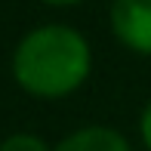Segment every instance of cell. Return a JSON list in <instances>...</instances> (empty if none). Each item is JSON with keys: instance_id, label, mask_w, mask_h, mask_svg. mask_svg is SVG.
I'll return each mask as SVG.
<instances>
[{"instance_id": "1", "label": "cell", "mask_w": 151, "mask_h": 151, "mask_svg": "<svg viewBox=\"0 0 151 151\" xmlns=\"http://www.w3.org/2000/svg\"><path fill=\"white\" fill-rule=\"evenodd\" d=\"M93 50L71 25H40L19 40L12 77L34 99H65L86 83Z\"/></svg>"}, {"instance_id": "2", "label": "cell", "mask_w": 151, "mask_h": 151, "mask_svg": "<svg viewBox=\"0 0 151 151\" xmlns=\"http://www.w3.org/2000/svg\"><path fill=\"white\" fill-rule=\"evenodd\" d=\"M111 31L127 50L151 56V0H114Z\"/></svg>"}, {"instance_id": "3", "label": "cell", "mask_w": 151, "mask_h": 151, "mask_svg": "<svg viewBox=\"0 0 151 151\" xmlns=\"http://www.w3.org/2000/svg\"><path fill=\"white\" fill-rule=\"evenodd\" d=\"M52 151H133L123 133L111 127H83L68 133Z\"/></svg>"}, {"instance_id": "4", "label": "cell", "mask_w": 151, "mask_h": 151, "mask_svg": "<svg viewBox=\"0 0 151 151\" xmlns=\"http://www.w3.org/2000/svg\"><path fill=\"white\" fill-rule=\"evenodd\" d=\"M0 151H52V148L34 133H12L0 142Z\"/></svg>"}, {"instance_id": "5", "label": "cell", "mask_w": 151, "mask_h": 151, "mask_svg": "<svg viewBox=\"0 0 151 151\" xmlns=\"http://www.w3.org/2000/svg\"><path fill=\"white\" fill-rule=\"evenodd\" d=\"M139 136H142V142H145V148L151 151V102L145 105V111H142V117H139Z\"/></svg>"}, {"instance_id": "6", "label": "cell", "mask_w": 151, "mask_h": 151, "mask_svg": "<svg viewBox=\"0 0 151 151\" xmlns=\"http://www.w3.org/2000/svg\"><path fill=\"white\" fill-rule=\"evenodd\" d=\"M40 3H50V6H74V3H83V0H40Z\"/></svg>"}]
</instances>
